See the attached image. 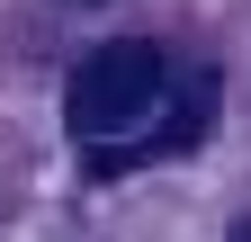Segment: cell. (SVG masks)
<instances>
[{
	"label": "cell",
	"instance_id": "obj_1",
	"mask_svg": "<svg viewBox=\"0 0 251 242\" xmlns=\"http://www.w3.org/2000/svg\"><path fill=\"white\" fill-rule=\"evenodd\" d=\"M162 90H171V63L144 36H126V45H99L90 63H72L63 117H72L81 144H135V135H152V117H162Z\"/></svg>",
	"mask_w": 251,
	"mask_h": 242
},
{
	"label": "cell",
	"instance_id": "obj_2",
	"mask_svg": "<svg viewBox=\"0 0 251 242\" xmlns=\"http://www.w3.org/2000/svg\"><path fill=\"white\" fill-rule=\"evenodd\" d=\"M233 242H251V224H242V233H233Z\"/></svg>",
	"mask_w": 251,
	"mask_h": 242
}]
</instances>
